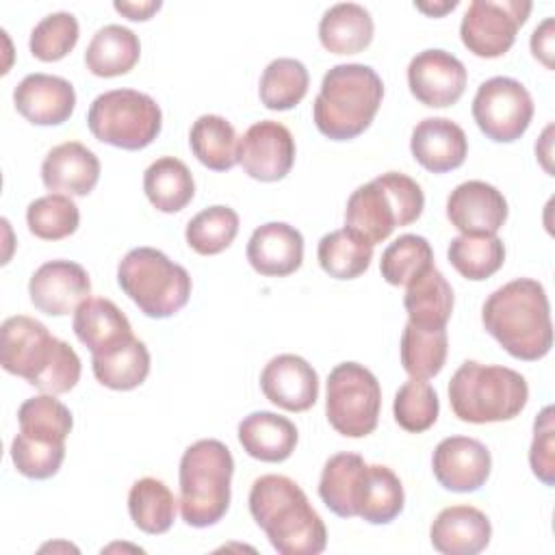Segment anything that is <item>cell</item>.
I'll return each mask as SVG.
<instances>
[{"mask_svg": "<svg viewBox=\"0 0 555 555\" xmlns=\"http://www.w3.org/2000/svg\"><path fill=\"white\" fill-rule=\"evenodd\" d=\"M481 323L518 360H540L553 347L551 306L538 280L516 278L490 293L481 308Z\"/></svg>", "mask_w": 555, "mask_h": 555, "instance_id": "obj_1", "label": "cell"}, {"mask_svg": "<svg viewBox=\"0 0 555 555\" xmlns=\"http://www.w3.org/2000/svg\"><path fill=\"white\" fill-rule=\"evenodd\" d=\"M0 364L48 395L69 392L80 379V358L48 327L26 314L9 317L0 327Z\"/></svg>", "mask_w": 555, "mask_h": 555, "instance_id": "obj_2", "label": "cell"}, {"mask_svg": "<svg viewBox=\"0 0 555 555\" xmlns=\"http://www.w3.org/2000/svg\"><path fill=\"white\" fill-rule=\"evenodd\" d=\"M249 512L280 555H319L327 546L321 516L291 477H258L249 490Z\"/></svg>", "mask_w": 555, "mask_h": 555, "instance_id": "obj_3", "label": "cell"}, {"mask_svg": "<svg viewBox=\"0 0 555 555\" xmlns=\"http://www.w3.org/2000/svg\"><path fill=\"white\" fill-rule=\"evenodd\" d=\"M384 82L362 63H340L325 72L312 117L321 134L332 141H349L362 134L379 111Z\"/></svg>", "mask_w": 555, "mask_h": 555, "instance_id": "obj_4", "label": "cell"}, {"mask_svg": "<svg viewBox=\"0 0 555 555\" xmlns=\"http://www.w3.org/2000/svg\"><path fill=\"white\" fill-rule=\"evenodd\" d=\"M234 457L215 438H204L184 449L180 457V514L191 527L204 529L219 522L230 507Z\"/></svg>", "mask_w": 555, "mask_h": 555, "instance_id": "obj_5", "label": "cell"}, {"mask_svg": "<svg viewBox=\"0 0 555 555\" xmlns=\"http://www.w3.org/2000/svg\"><path fill=\"white\" fill-rule=\"evenodd\" d=\"M527 399V379L509 366L466 360L449 382L451 410L464 423L512 421L522 412Z\"/></svg>", "mask_w": 555, "mask_h": 555, "instance_id": "obj_6", "label": "cell"}, {"mask_svg": "<svg viewBox=\"0 0 555 555\" xmlns=\"http://www.w3.org/2000/svg\"><path fill=\"white\" fill-rule=\"evenodd\" d=\"M425 208V195L416 180L388 171L358 186L345 208V228L373 247L386 241L395 228L414 223Z\"/></svg>", "mask_w": 555, "mask_h": 555, "instance_id": "obj_7", "label": "cell"}, {"mask_svg": "<svg viewBox=\"0 0 555 555\" xmlns=\"http://www.w3.org/2000/svg\"><path fill=\"white\" fill-rule=\"evenodd\" d=\"M117 282L139 310L152 319L180 312L193 286L189 271L154 247L130 249L117 264Z\"/></svg>", "mask_w": 555, "mask_h": 555, "instance_id": "obj_8", "label": "cell"}, {"mask_svg": "<svg viewBox=\"0 0 555 555\" xmlns=\"http://www.w3.org/2000/svg\"><path fill=\"white\" fill-rule=\"evenodd\" d=\"M91 134L121 150L147 147L163 128V113L156 100L137 89H113L100 93L87 113Z\"/></svg>", "mask_w": 555, "mask_h": 555, "instance_id": "obj_9", "label": "cell"}, {"mask_svg": "<svg viewBox=\"0 0 555 555\" xmlns=\"http://www.w3.org/2000/svg\"><path fill=\"white\" fill-rule=\"evenodd\" d=\"M382 410L377 377L358 362H340L327 375L325 414L330 425L347 438L375 431Z\"/></svg>", "mask_w": 555, "mask_h": 555, "instance_id": "obj_10", "label": "cell"}, {"mask_svg": "<svg viewBox=\"0 0 555 555\" xmlns=\"http://www.w3.org/2000/svg\"><path fill=\"white\" fill-rule=\"evenodd\" d=\"M473 117L488 139L496 143H512L520 139L531 124V93L516 78H488L479 85L473 98Z\"/></svg>", "mask_w": 555, "mask_h": 555, "instance_id": "obj_11", "label": "cell"}, {"mask_svg": "<svg viewBox=\"0 0 555 555\" xmlns=\"http://www.w3.org/2000/svg\"><path fill=\"white\" fill-rule=\"evenodd\" d=\"M529 0H473L462 17V43L481 59L503 56L531 13Z\"/></svg>", "mask_w": 555, "mask_h": 555, "instance_id": "obj_12", "label": "cell"}, {"mask_svg": "<svg viewBox=\"0 0 555 555\" xmlns=\"http://www.w3.org/2000/svg\"><path fill=\"white\" fill-rule=\"evenodd\" d=\"M236 160L254 180H282L295 165V139L291 130L280 121H256L238 139Z\"/></svg>", "mask_w": 555, "mask_h": 555, "instance_id": "obj_13", "label": "cell"}, {"mask_svg": "<svg viewBox=\"0 0 555 555\" xmlns=\"http://www.w3.org/2000/svg\"><path fill=\"white\" fill-rule=\"evenodd\" d=\"M464 63L447 50L429 48L418 52L408 65V85L412 95L434 108L455 104L466 89Z\"/></svg>", "mask_w": 555, "mask_h": 555, "instance_id": "obj_14", "label": "cell"}, {"mask_svg": "<svg viewBox=\"0 0 555 555\" xmlns=\"http://www.w3.org/2000/svg\"><path fill=\"white\" fill-rule=\"evenodd\" d=\"M28 295L39 312L63 317L89 299L91 280L85 267L74 260H50L30 275Z\"/></svg>", "mask_w": 555, "mask_h": 555, "instance_id": "obj_15", "label": "cell"}, {"mask_svg": "<svg viewBox=\"0 0 555 555\" xmlns=\"http://www.w3.org/2000/svg\"><path fill=\"white\" fill-rule=\"evenodd\" d=\"M431 468L444 490L475 492L490 477L492 455L477 438L449 436L434 449Z\"/></svg>", "mask_w": 555, "mask_h": 555, "instance_id": "obj_16", "label": "cell"}, {"mask_svg": "<svg viewBox=\"0 0 555 555\" xmlns=\"http://www.w3.org/2000/svg\"><path fill=\"white\" fill-rule=\"evenodd\" d=\"M447 219L462 234H496L507 219V202L496 186L466 180L449 193Z\"/></svg>", "mask_w": 555, "mask_h": 555, "instance_id": "obj_17", "label": "cell"}, {"mask_svg": "<svg viewBox=\"0 0 555 555\" xmlns=\"http://www.w3.org/2000/svg\"><path fill=\"white\" fill-rule=\"evenodd\" d=\"M264 397L288 412H306L319 399V375L301 356L280 353L260 373Z\"/></svg>", "mask_w": 555, "mask_h": 555, "instance_id": "obj_18", "label": "cell"}, {"mask_svg": "<svg viewBox=\"0 0 555 555\" xmlns=\"http://www.w3.org/2000/svg\"><path fill=\"white\" fill-rule=\"evenodd\" d=\"M17 113L35 126H59L67 121L76 106V91L69 80L52 74H28L15 91Z\"/></svg>", "mask_w": 555, "mask_h": 555, "instance_id": "obj_19", "label": "cell"}, {"mask_svg": "<svg viewBox=\"0 0 555 555\" xmlns=\"http://www.w3.org/2000/svg\"><path fill=\"white\" fill-rule=\"evenodd\" d=\"M410 152L431 173L457 169L468 154V139L462 126L447 117H425L412 130Z\"/></svg>", "mask_w": 555, "mask_h": 555, "instance_id": "obj_20", "label": "cell"}, {"mask_svg": "<svg viewBox=\"0 0 555 555\" xmlns=\"http://www.w3.org/2000/svg\"><path fill=\"white\" fill-rule=\"evenodd\" d=\"M247 260L260 275H291L304 262V236L284 221L262 223L249 236Z\"/></svg>", "mask_w": 555, "mask_h": 555, "instance_id": "obj_21", "label": "cell"}, {"mask_svg": "<svg viewBox=\"0 0 555 555\" xmlns=\"http://www.w3.org/2000/svg\"><path fill=\"white\" fill-rule=\"evenodd\" d=\"M41 180L50 191L82 197L89 195L100 180V160L78 141L59 143L41 163Z\"/></svg>", "mask_w": 555, "mask_h": 555, "instance_id": "obj_22", "label": "cell"}, {"mask_svg": "<svg viewBox=\"0 0 555 555\" xmlns=\"http://www.w3.org/2000/svg\"><path fill=\"white\" fill-rule=\"evenodd\" d=\"M74 334L91 351L106 356L134 338L128 317L106 297H89L74 312Z\"/></svg>", "mask_w": 555, "mask_h": 555, "instance_id": "obj_23", "label": "cell"}, {"mask_svg": "<svg viewBox=\"0 0 555 555\" xmlns=\"http://www.w3.org/2000/svg\"><path fill=\"white\" fill-rule=\"evenodd\" d=\"M492 538L488 516L473 505L444 507L429 529L431 546L442 555H477Z\"/></svg>", "mask_w": 555, "mask_h": 555, "instance_id": "obj_24", "label": "cell"}, {"mask_svg": "<svg viewBox=\"0 0 555 555\" xmlns=\"http://www.w3.org/2000/svg\"><path fill=\"white\" fill-rule=\"evenodd\" d=\"M297 427L275 412H251L238 423V442L243 451L260 462H284L297 447Z\"/></svg>", "mask_w": 555, "mask_h": 555, "instance_id": "obj_25", "label": "cell"}, {"mask_svg": "<svg viewBox=\"0 0 555 555\" xmlns=\"http://www.w3.org/2000/svg\"><path fill=\"white\" fill-rule=\"evenodd\" d=\"M403 306L412 325L423 330L447 327L453 312V288L436 267H429L408 284Z\"/></svg>", "mask_w": 555, "mask_h": 555, "instance_id": "obj_26", "label": "cell"}, {"mask_svg": "<svg viewBox=\"0 0 555 555\" xmlns=\"http://www.w3.org/2000/svg\"><path fill=\"white\" fill-rule=\"evenodd\" d=\"M375 24L358 2L332 4L319 22L321 46L332 54H356L373 41Z\"/></svg>", "mask_w": 555, "mask_h": 555, "instance_id": "obj_27", "label": "cell"}, {"mask_svg": "<svg viewBox=\"0 0 555 555\" xmlns=\"http://www.w3.org/2000/svg\"><path fill=\"white\" fill-rule=\"evenodd\" d=\"M366 462L358 453L332 455L319 479V496L340 518L358 516V494L364 479Z\"/></svg>", "mask_w": 555, "mask_h": 555, "instance_id": "obj_28", "label": "cell"}, {"mask_svg": "<svg viewBox=\"0 0 555 555\" xmlns=\"http://www.w3.org/2000/svg\"><path fill=\"white\" fill-rule=\"evenodd\" d=\"M139 56V37L121 24H106L91 37L85 52V65L93 76L113 78L128 74Z\"/></svg>", "mask_w": 555, "mask_h": 555, "instance_id": "obj_29", "label": "cell"}, {"mask_svg": "<svg viewBox=\"0 0 555 555\" xmlns=\"http://www.w3.org/2000/svg\"><path fill=\"white\" fill-rule=\"evenodd\" d=\"M143 191L156 210L178 212L195 195L193 173L180 158L160 156L145 169Z\"/></svg>", "mask_w": 555, "mask_h": 555, "instance_id": "obj_30", "label": "cell"}, {"mask_svg": "<svg viewBox=\"0 0 555 555\" xmlns=\"http://www.w3.org/2000/svg\"><path fill=\"white\" fill-rule=\"evenodd\" d=\"M405 494L399 477L384 464H366L358 494V516L371 525H388L403 512Z\"/></svg>", "mask_w": 555, "mask_h": 555, "instance_id": "obj_31", "label": "cell"}, {"mask_svg": "<svg viewBox=\"0 0 555 555\" xmlns=\"http://www.w3.org/2000/svg\"><path fill=\"white\" fill-rule=\"evenodd\" d=\"M189 145L193 156L212 171H228L238 163L236 130L221 115H199L191 126Z\"/></svg>", "mask_w": 555, "mask_h": 555, "instance_id": "obj_32", "label": "cell"}, {"mask_svg": "<svg viewBox=\"0 0 555 555\" xmlns=\"http://www.w3.org/2000/svg\"><path fill=\"white\" fill-rule=\"evenodd\" d=\"M176 496L156 477H141L128 492V512L132 522L150 535H160L176 520Z\"/></svg>", "mask_w": 555, "mask_h": 555, "instance_id": "obj_33", "label": "cell"}, {"mask_svg": "<svg viewBox=\"0 0 555 555\" xmlns=\"http://www.w3.org/2000/svg\"><path fill=\"white\" fill-rule=\"evenodd\" d=\"M317 258L330 278L353 280L369 269L373 260V245L349 228H340L321 236Z\"/></svg>", "mask_w": 555, "mask_h": 555, "instance_id": "obj_34", "label": "cell"}, {"mask_svg": "<svg viewBox=\"0 0 555 555\" xmlns=\"http://www.w3.org/2000/svg\"><path fill=\"white\" fill-rule=\"evenodd\" d=\"M447 258L462 278L479 282L503 267L505 245L496 234H460L451 238Z\"/></svg>", "mask_w": 555, "mask_h": 555, "instance_id": "obj_35", "label": "cell"}, {"mask_svg": "<svg viewBox=\"0 0 555 555\" xmlns=\"http://www.w3.org/2000/svg\"><path fill=\"white\" fill-rule=\"evenodd\" d=\"M447 349H449V338L447 330H423L412 325L410 321L405 323L401 332V364L403 371L410 377L416 379H429L438 375L444 366L447 360Z\"/></svg>", "mask_w": 555, "mask_h": 555, "instance_id": "obj_36", "label": "cell"}, {"mask_svg": "<svg viewBox=\"0 0 555 555\" xmlns=\"http://www.w3.org/2000/svg\"><path fill=\"white\" fill-rule=\"evenodd\" d=\"M95 379L111 390H132L150 375V351L143 340L132 338L124 347L91 358Z\"/></svg>", "mask_w": 555, "mask_h": 555, "instance_id": "obj_37", "label": "cell"}, {"mask_svg": "<svg viewBox=\"0 0 555 555\" xmlns=\"http://www.w3.org/2000/svg\"><path fill=\"white\" fill-rule=\"evenodd\" d=\"M308 85L310 76L301 61L288 56L273 59L260 76V102L269 111H288L304 100Z\"/></svg>", "mask_w": 555, "mask_h": 555, "instance_id": "obj_38", "label": "cell"}, {"mask_svg": "<svg viewBox=\"0 0 555 555\" xmlns=\"http://www.w3.org/2000/svg\"><path fill=\"white\" fill-rule=\"evenodd\" d=\"M236 234H238V215L234 208L223 204H215L199 210L186 223V230H184L186 245L202 256L221 254L232 245Z\"/></svg>", "mask_w": 555, "mask_h": 555, "instance_id": "obj_39", "label": "cell"}, {"mask_svg": "<svg viewBox=\"0 0 555 555\" xmlns=\"http://www.w3.org/2000/svg\"><path fill=\"white\" fill-rule=\"evenodd\" d=\"M20 431L39 440L65 442L74 427V416L54 395H37L26 399L17 410Z\"/></svg>", "mask_w": 555, "mask_h": 555, "instance_id": "obj_40", "label": "cell"}, {"mask_svg": "<svg viewBox=\"0 0 555 555\" xmlns=\"http://www.w3.org/2000/svg\"><path fill=\"white\" fill-rule=\"evenodd\" d=\"M434 267V251L425 236L401 234L382 254V278L392 286H408L425 269Z\"/></svg>", "mask_w": 555, "mask_h": 555, "instance_id": "obj_41", "label": "cell"}, {"mask_svg": "<svg viewBox=\"0 0 555 555\" xmlns=\"http://www.w3.org/2000/svg\"><path fill=\"white\" fill-rule=\"evenodd\" d=\"M26 223L37 238L61 241L78 230L80 210L69 195L50 193L28 204Z\"/></svg>", "mask_w": 555, "mask_h": 555, "instance_id": "obj_42", "label": "cell"}, {"mask_svg": "<svg viewBox=\"0 0 555 555\" xmlns=\"http://www.w3.org/2000/svg\"><path fill=\"white\" fill-rule=\"evenodd\" d=\"M440 412V401L434 390L425 379H408L403 386H399L392 403V414L395 421L401 429L410 434H421L427 431Z\"/></svg>", "mask_w": 555, "mask_h": 555, "instance_id": "obj_43", "label": "cell"}, {"mask_svg": "<svg viewBox=\"0 0 555 555\" xmlns=\"http://www.w3.org/2000/svg\"><path fill=\"white\" fill-rule=\"evenodd\" d=\"M78 35L80 28L76 15L69 11H54L35 24L28 48L33 56L43 63L61 61L74 50Z\"/></svg>", "mask_w": 555, "mask_h": 555, "instance_id": "obj_44", "label": "cell"}, {"mask_svg": "<svg viewBox=\"0 0 555 555\" xmlns=\"http://www.w3.org/2000/svg\"><path fill=\"white\" fill-rule=\"evenodd\" d=\"M11 460L24 477L48 479L59 473L65 460V442L39 440L20 431L11 442Z\"/></svg>", "mask_w": 555, "mask_h": 555, "instance_id": "obj_45", "label": "cell"}, {"mask_svg": "<svg viewBox=\"0 0 555 555\" xmlns=\"http://www.w3.org/2000/svg\"><path fill=\"white\" fill-rule=\"evenodd\" d=\"M553 405H546L540 416L533 421V440L529 449V464L533 475L546 483H555V425H553Z\"/></svg>", "mask_w": 555, "mask_h": 555, "instance_id": "obj_46", "label": "cell"}, {"mask_svg": "<svg viewBox=\"0 0 555 555\" xmlns=\"http://www.w3.org/2000/svg\"><path fill=\"white\" fill-rule=\"evenodd\" d=\"M531 52L548 69L553 67V20L551 17H546L540 26H535L531 35Z\"/></svg>", "mask_w": 555, "mask_h": 555, "instance_id": "obj_47", "label": "cell"}, {"mask_svg": "<svg viewBox=\"0 0 555 555\" xmlns=\"http://www.w3.org/2000/svg\"><path fill=\"white\" fill-rule=\"evenodd\" d=\"M113 7H115V11L124 13L128 20L145 22L163 7V2L160 0H143V2H119V0H115Z\"/></svg>", "mask_w": 555, "mask_h": 555, "instance_id": "obj_48", "label": "cell"}, {"mask_svg": "<svg viewBox=\"0 0 555 555\" xmlns=\"http://www.w3.org/2000/svg\"><path fill=\"white\" fill-rule=\"evenodd\" d=\"M414 7L418 9V11H423V13H427V15H434V17H438V15H444L447 11H453L455 7H457V0H447V2H414Z\"/></svg>", "mask_w": 555, "mask_h": 555, "instance_id": "obj_49", "label": "cell"}]
</instances>
